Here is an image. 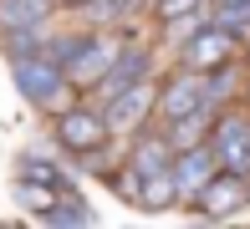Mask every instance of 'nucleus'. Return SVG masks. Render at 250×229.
Segmentation results:
<instances>
[{
	"label": "nucleus",
	"mask_w": 250,
	"mask_h": 229,
	"mask_svg": "<svg viewBox=\"0 0 250 229\" xmlns=\"http://www.w3.org/2000/svg\"><path fill=\"white\" fill-rule=\"evenodd\" d=\"M51 133H56V143L66 148V153L77 158L82 168H97V173H107V148H112V122H107V112L97 107L92 97H77L66 112H56L51 117Z\"/></svg>",
	"instance_id": "f257e3e1"
},
{
	"label": "nucleus",
	"mask_w": 250,
	"mask_h": 229,
	"mask_svg": "<svg viewBox=\"0 0 250 229\" xmlns=\"http://www.w3.org/2000/svg\"><path fill=\"white\" fill-rule=\"evenodd\" d=\"M10 76H16V92H21V97H26L36 112H46V117L66 112L77 97H82V92H77V82L66 76V66H62V61H51L46 51L10 61Z\"/></svg>",
	"instance_id": "f03ea898"
},
{
	"label": "nucleus",
	"mask_w": 250,
	"mask_h": 229,
	"mask_svg": "<svg viewBox=\"0 0 250 229\" xmlns=\"http://www.w3.org/2000/svg\"><path fill=\"white\" fill-rule=\"evenodd\" d=\"M189 214H199V219H235V214L250 209V173H235V168H220L194 199L184 204Z\"/></svg>",
	"instance_id": "7ed1b4c3"
},
{
	"label": "nucleus",
	"mask_w": 250,
	"mask_h": 229,
	"mask_svg": "<svg viewBox=\"0 0 250 229\" xmlns=\"http://www.w3.org/2000/svg\"><path fill=\"white\" fill-rule=\"evenodd\" d=\"M102 112H107V122H112V133H118V137L143 133V128L158 117V76L133 82L128 92H118L112 102H102Z\"/></svg>",
	"instance_id": "20e7f679"
},
{
	"label": "nucleus",
	"mask_w": 250,
	"mask_h": 229,
	"mask_svg": "<svg viewBox=\"0 0 250 229\" xmlns=\"http://www.w3.org/2000/svg\"><path fill=\"white\" fill-rule=\"evenodd\" d=\"M153 72H158L153 46H143V41H123V51H118V61H112V72L102 76L92 92H82V97H92L97 107H102V102H112L118 92H128L133 82H143V76H153Z\"/></svg>",
	"instance_id": "39448f33"
},
{
	"label": "nucleus",
	"mask_w": 250,
	"mask_h": 229,
	"mask_svg": "<svg viewBox=\"0 0 250 229\" xmlns=\"http://www.w3.org/2000/svg\"><path fill=\"white\" fill-rule=\"evenodd\" d=\"M235 56H245V41L240 36H230L225 26H204L194 31L184 46L174 51V61H184V66H194V72H214V66H225V61H235Z\"/></svg>",
	"instance_id": "423d86ee"
},
{
	"label": "nucleus",
	"mask_w": 250,
	"mask_h": 229,
	"mask_svg": "<svg viewBox=\"0 0 250 229\" xmlns=\"http://www.w3.org/2000/svg\"><path fill=\"white\" fill-rule=\"evenodd\" d=\"M209 143H214V153H220V168L250 173V112L245 107H220Z\"/></svg>",
	"instance_id": "0eeeda50"
},
{
	"label": "nucleus",
	"mask_w": 250,
	"mask_h": 229,
	"mask_svg": "<svg viewBox=\"0 0 250 229\" xmlns=\"http://www.w3.org/2000/svg\"><path fill=\"white\" fill-rule=\"evenodd\" d=\"M118 51H123V36H118V31H92V41H87L82 51H77L72 61H66V76L77 82V92H92L102 76L112 72Z\"/></svg>",
	"instance_id": "6e6552de"
},
{
	"label": "nucleus",
	"mask_w": 250,
	"mask_h": 229,
	"mask_svg": "<svg viewBox=\"0 0 250 229\" xmlns=\"http://www.w3.org/2000/svg\"><path fill=\"white\" fill-rule=\"evenodd\" d=\"M204 102V72H194V66L174 61V72L158 76V122L168 117H184V112H194Z\"/></svg>",
	"instance_id": "1a4fd4ad"
},
{
	"label": "nucleus",
	"mask_w": 250,
	"mask_h": 229,
	"mask_svg": "<svg viewBox=\"0 0 250 229\" xmlns=\"http://www.w3.org/2000/svg\"><path fill=\"white\" fill-rule=\"evenodd\" d=\"M214 173H220V153H214V143L179 148V158H174V183H179V193H184V204L194 199Z\"/></svg>",
	"instance_id": "9d476101"
},
{
	"label": "nucleus",
	"mask_w": 250,
	"mask_h": 229,
	"mask_svg": "<svg viewBox=\"0 0 250 229\" xmlns=\"http://www.w3.org/2000/svg\"><path fill=\"white\" fill-rule=\"evenodd\" d=\"M56 10H62V0H0V31H31V26L46 31Z\"/></svg>",
	"instance_id": "9b49d317"
},
{
	"label": "nucleus",
	"mask_w": 250,
	"mask_h": 229,
	"mask_svg": "<svg viewBox=\"0 0 250 229\" xmlns=\"http://www.w3.org/2000/svg\"><path fill=\"white\" fill-rule=\"evenodd\" d=\"M214 117H220V107L199 102V107H194V112H184V117H168V122H164V133H168V143H174V148H194V143H209Z\"/></svg>",
	"instance_id": "f8f14e48"
},
{
	"label": "nucleus",
	"mask_w": 250,
	"mask_h": 229,
	"mask_svg": "<svg viewBox=\"0 0 250 229\" xmlns=\"http://www.w3.org/2000/svg\"><path fill=\"white\" fill-rule=\"evenodd\" d=\"M240 72H245V56H235V61L204 72V102H209V107H235V102H240V92H245Z\"/></svg>",
	"instance_id": "ddd939ff"
},
{
	"label": "nucleus",
	"mask_w": 250,
	"mask_h": 229,
	"mask_svg": "<svg viewBox=\"0 0 250 229\" xmlns=\"http://www.w3.org/2000/svg\"><path fill=\"white\" fill-rule=\"evenodd\" d=\"M62 193H66V189H51V183L21 178V173H16V183H10V199H16L26 214H36V219H51V209L62 204Z\"/></svg>",
	"instance_id": "4468645a"
},
{
	"label": "nucleus",
	"mask_w": 250,
	"mask_h": 229,
	"mask_svg": "<svg viewBox=\"0 0 250 229\" xmlns=\"http://www.w3.org/2000/svg\"><path fill=\"white\" fill-rule=\"evenodd\" d=\"M46 31H41V26H31V31H0V56H5V61H21V56L46 51Z\"/></svg>",
	"instance_id": "2eb2a0df"
},
{
	"label": "nucleus",
	"mask_w": 250,
	"mask_h": 229,
	"mask_svg": "<svg viewBox=\"0 0 250 229\" xmlns=\"http://www.w3.org/2000/svg\"><path fill=\"white\" fill-rule=\"evenodd\" d=\"M174 204H184V193H179L174 173H158V178H148V183H143V204H138V209L164 214V209H174Z\"/></svg>",
	"instance_id": "dca6fc26"
},
{
	"label": "nucleus",
	"mask_w": 250,
	"mask_h": 229,
	"mask_svg": "<svg viewBox=\"0 0 250 229\" xmlns=\"http://www.w3.org/2000/svg\"><path fill=\"white\" fill-rule=\"evenodd\" d=\"M16 173L21 178H36V183H51V189H72V178H66L51 158H41V153H21L16 158Z\"/></svg>",
	"instance_id": "f3484780"
},
{
	"label": "nucleus",
	"mask_w": 250,
	"mask_h": 229,
	"mask_svg": "<svg viewBox=\"0 0 250 229\" xmlns=\"http://www.w3.org/2000/svg\"><path fill=\"white\" fill-rule=\"evenodd\" d=\"M87 41H92V26H77V31H46V56L66 66V61H72V56L82 51Z\"/></svg>",
	"instance_id": "a211bd4d"
},
{
	"label": "nucleus",
	"mask_w": 250,
	"mask_h": 229,
	"mask_svg": "<svg viewBox=\"0 0 250 229\" xmlns=\"http://www.w3.org/2000/svg\"><path fill=\"white\" fill-rule=\"evenodd\" d=\"M209 20H214V26H225L230 36L250 41V0H235V5H209Z\"/></svg>",
	"instance_id": "6ab92c4d"
},
{
	"label": "nucleus",
	"mask_w": 250,
	"mask_h": 229,
	"mask_svg": "<svg viewBox=\"0 0 250 229\" xmlns=\"http://www.w3.org/2000/svg\"><path fill=\"white\" fill-rule=\"evenodd\" d=\"M92 219H97V214L82 204V193L66 189V193H62V204L51 209V219H46V224H92Z\"/></svg>",
	"instance_id": "aec40b11"
},
{
	"label": "nucleus",
	"mask_w": 250,
	"mask_h": 229,
	"mask_svg": "<svg viewBox=\"0 0 250 229\" xmlns=\"http://www.w3.org/2000/svg\"><path fill=\"white\" fill-rule=\"evenodd\" d=\"M199 5H209V0H153V26L179 20V16H189V10H199Z\"/></svg>",
	"instance_id": "412c9836"
},
{
	"label": "nucleus",
	"mask_w": 250,
	"mask_h": 229,
	"mask_svg": "<svg viewBox=\"0 0 250 229\" xmlns=\"http://www.w3.org/2000/svg\"><path fill=\"white\" fill-rule=\"evenodd\" d=\"M87 5V0H62V10H66V16H72V10H82Z\"/></svg>",
	"instance_id": "4be33fe9"
},
{
	"label": "nucleus",
	"mask_w": 250,
	"mask_h": 229,
	"mask_svg": "<svg viewBox=\"0 0 250 229\" xmlns=\"http://www.w3.org/2000/svg\"><path fill=\"white\" fill-rule=\"evenodd\" d=\"M209 5H235V0H209Z\"/></svg>",
	"instance_id": "5701e85b"
},
{
	"label": "nucleus",
	"mask_w": 250,
	"mask_h": 229,
	"mask_svg": "<svg viewBox=\"0 0 250 229\" xmlns=\"http://www.w3.org/2000/svg\"><path fill=\"white\" fill-rule=\"evenodd\" d=\"M245 66H250V41H245Z\"/></svg>",
	"instance_id": "b1692460"
}]
</instances>
